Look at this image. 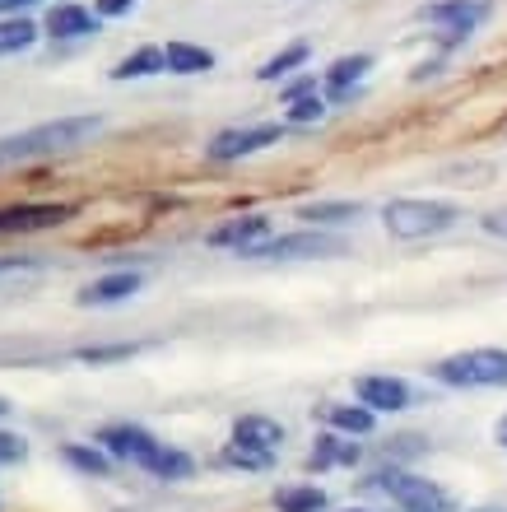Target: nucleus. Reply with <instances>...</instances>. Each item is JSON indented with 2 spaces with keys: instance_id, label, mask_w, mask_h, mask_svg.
I'll return each instance as SVG.
<instances>
[{
  "instance_id": "nucleus-1",
  "label": "nucleus",
  "mask_w": 507,
  "mask_h": 512,
  "mask_svg": "<svg viewBox=\"0 0 507 512\" xmlns=\"http://www.w3.org/2000/svg\"><path fill=\"white\" fill-rule=\"evenodd\" d=\"M98 131H103V117H56V122H38V126H28V131L0 135V168L75 154V149H84Z\"/></svg>"
},
{
  "instance_id": "nucleus-2",
  "label": "nucleus",
  "mask_w": 507,
  "mask_h": 512,
  "mask_svg": "<svg viewBox=\"0 0 507 512\" xmlns=\"http://www.w3.org/2000/svg\"><path fill=\"white\" fill-rule=\"evenodd\" d=\"M428 373H433V382L456 387V391L507 387V350H498V345H480V350L447 354V359H438Z\"/></svg>"
},
{
  "instance_id": "nucleus-3",
  "label": "nucleus",
  "mask_w": 507,
  "mask_h": 512,
  "mask_svg": "<svg viewBox=\"0 0 507 512\" xmlns=\"http://www.w3.org/2000/svg\"><path fill=\"white\" fill-rule=\"evenodd\" d=\"M461 219L452 201H419V196H401V201H387L382 205V224H387L391 238H433V233H447Z\"/></svg>"
},
{
  "instance_id": "nucleus-4",
  "label": "nucleus",
  "mask_w": 507,
  "mask_h": 512,
  "mask_svg": "<svg viewBox=\"0 0 507 512\" xmlns=\"http://www.w3.org/2000/svg\"><path fill=\"white\" fill-rule=\"evenodd\" d=\"M368 485H373L377 494H387L401 512H452V499H447L428 475H414V471H405V466L377 471Z\"/></svg>"
},
{
  "instance_id": "nucleus-5",
  "label": "nucleus",
  "mask_w": 507,
  "mask_h": 512,
  "mask_svg": "<svg viewBox=\"0 0 507 512\" xmlns=\"http://www.w3.org/2000/svg\"><path fill=\"white\" fill-rule=\"evenodd\" d=\"M284 140V126L280 122H256V126H228V131H219L205 145V159L210 163H238V159H252V154H261V149L280 145Z\"/></svg>"
},
{
  "instance_id": "nucleus-6",
  "label": "nucleus",
  "mask_w": 507,
  "mask_h": 512,
  "mask_svg": "<svg viewBox=\"0 0 507 512\" xmlns=\"http://www.w3.org/2000/svg\"><path fill=\"white\" fill-rule=\"evenodd\" d=\"M489 10H494L489 0H433V5L419 10V19L442 28V47H456L489 19Z\"/></svg>"
},
{
  "instance_id": "nucleus-7",
  "label": "nucleus",
  "mask_w": 507,
  "mask_h": 512,
  "mask_svg": "<svg viewBox=\"0 0 507 512\" xmlns=\"http://www.w3.org/2000/svg\"><path fill=\"white\" fill-rule=\"evenodd\" d=\"M98 447H103L112 461H131V466H140L145 471V461L159 452V438L145 429V424H131V419H117V424H103L94 438Z\"/></svg>"
},
{
  "instance_id": "nucleus-8",
  "label": "nucleus",
  "mask_w": 507,
  "mask_h": 512,
  "mask_svg": "<svg viewBox=\"0 0 507 512\" xmlns=\"http://www.w3.org/2000/svg\"><path fill=\"white\" fill-rule=\"evenodd\" d=\"M335 252H340V238H331L326 229H298L256 243L247 256L252 261H298V256H335Z\"/></svg>"
},
{
  "instance_id": "nucleus-9",
  "label": "nucleus",
  "mask_w": 507,
  "mask_h": 512,
  "mask_svg": "<svg viewBox=\"0 0 507 512\" xmlns=\"http://www.w3.org/2000/svg\"><path fill=\"white\" fill-rule=\"evenodd\" d=\"M75 219V205L66 201H28V205H5L0 210V238L10 233H38V229H56Z\"/></svg>"
},
{
  "instance_id": "nucleus-10",
  "label": "nucleus",
  "mask_w": 507,
  "mask_h": 512,
  "mask_svg": "<svg viewBox=\"0 0 507 512\" xmlns=\"http://www.w3.org/2000/svg\"><path fill=\"white\" fill-rule=\"evenodd\" d=\"M354 401L368 405L373 415H396V410H410L414 391L405 378H391V373H368V378L354 382Z\"/></svg>"
},
{
  "instance_id": "nucleus-11",
  "label": "nucleus",
  "mask_w": 507,
  "mask_h": 512,
  "mask_svg": "<svg viewBox=\"0 0 507 512\" xmlns=\"http://www.w3.org/2000/svg\"><path fill=\"white\" fill-rule=\"evenodd\" d=\"M368 70H373V56L368 52H354V56L331 61V70L321 75V94H326V103H349V98L359 94V84L368 80Z\"/></svg>"
},
{
  "instance_id": "nucleus-12",
  "label": "nucleus",
  "mask_w": 507,
  "mask_h": 512,
  "mask_svg": "<svg viewBox=\"0 0 507 512\" xmlns=\"http://www.w3.org/2000/svg\"><path fill=\"white\" fill-rule=\"evenodd\" d=\"M270 238V219L266 215H238V219H224L219 229L205 233V243L210 247H228V252L247 256L256 243H266Z\"/></svg>"
},
{
  "instance_id": "nucleus-13",
  "label": "nucleus",
  "mask_w": 507,
  "mask_h": 512,
  "mask_svg": "<svg viewBox=\"0 0 507 512\" xmlns=\"http://www.w3.org/2000/svg\"><path fill=\"white\" fill-rule=\"evenodd\" d=\"M145 275L140 270H112V275H98L94 284L80 289V303L84 308H112V303H126L131 294H140Z\"/></svg>"
},
{
  "instance_id": "nucleus-14",
  "label": "nucleus",
  "mask_w": 507,
  "mask_h": 512,
  "mask_svg": "<svg viewBox=\"0 0 507 512\" xmlns=\"http://www.w3.org/2000/svg\"><path fill=\"white\" fill-rule=\"evenodd\" d=\"M42 28H47V38H89V33H98V10H84V5H52L47 10V19H42Z\"/></svg>"
},
{
  "instance_id": "nucleus-15",
  "label": "nucleus",
  "mask_w": 507,
  "mask_h": 512,
  "mask_svg": "<svg viewBox=\"0 0 507 512\" xmlns=\"http://www.w3.org/2000/svg\"><path fill=\"white\" fill-rule=\"evenodd\" d=\"M233 443L256 447V452H275L284 443V424L270 415H242V419H233Z\"/></svg>"
},
{
  "instance_id": "nucleus-16",
  "label": "nucleus",
  "mask_w": 507,
  "mask_h": 512,
  "mask_svg": "<svg viewBox=\"0 0 507 512\" xmlns=\"http://www.w3.org/2000/svg\"><path fill=\"white\" fill-rule=\"evenodd\" d=\"M163 61H168V75H205L214 70V52L201 47V42H187V38H173L163 47Z\"/></svg>"
},
{
  "instance_id": "nucleus-17",
  "label": "nucleus",
  "mask_w": 507,
  "mask_h": 512,
  "mask_svg": "<svg viewBox=\"0 0 507 512\" xmlns=\"http://www.w3.org/2000/svg\"><path fill=\"white\" fill-rule=\"evenodd\" d=\"M326 424L335 433H345V438H368L377 429V415L368 405H354V401H331L326 405Z\"/></svg>"
},
{
  "instance_id": "nucleus-18",
  "label": "nucleus",
  "mask_w": 507,
  "mask_h": 512,
  "mask_svg": "<svg viewBox=\"0 0 507 512\" xmlns=\"http://www.w3.org/2000/svg\"><path fill=\"white\" fill-rule=\"evenodd\" d=\"M363 447L359 443H345V438H335V433H321L317 447L307 452V466L312 471H331V466H359Z\"/></svg>"
},
{
  "instance_id": "nucleus-19",
  "label": "nucleus",
  "mask_w": 507,
  "mask_h": 512,
  "mask_svg": "<svg viewBox=\"0 0 507 512\" xmlns=\"http://www.w3.org/2000/svg\"><path fill=\"white\" fill-rule=\"evenodd\" d=\"M359 215H363L359 201H312L298 210V219H307L312 229H345V224H354Z\"/></svg>"
},
{
  "instance_id": "nucleus-20",
  "label": "nucleus",
  "mask_w": 507,
  "mask_h": 512,
  "mask_svg": "<svg viewBox=\"0 0 507 512\" xmlns=\"http://www.w3.org/2000/svg\"><path fill=\"white\" fill-rule=\"evenodd\" d=\"M61 457H66L70 471L89 475V480H107L112 475V457L98 443H61Z\"/></svg>"
},
{
  "instance_id": "nucleus-21",
  "label": "nucleus",
  "mask_w": 507,
  "mask_h": 512,
  "mask_svg": "<svg viewBox=\"0 0 507 512\" xmlns=\"http://www.w3.org/2000/svg\"><path fill=\"white\" fill-rule=\"evenodd\" d=\"M307 61H312V42H289L284 52H275L266 66L256 70V80H261V84H280V80H289L294 70H303Z\"/></svg>"
},
{
  "instance_id": "nucleus-22",
  "label": "nucleus",
  "mask_w": 507,
  "mask_h": 512,
  "mask_svg": "<svg viewBox=\"0 0 507 512\" xmlns=\"http://www.w3.org/2000/svg\"><path fill=\"white\" fill-rule=\"evenodd\" d=\"M168 61H163V47H140V52L121 56L117 66H112V80L126 84V80H149V75H163Z\"/></svg>"
},
{
  "instance_id": "nucleus-23",
  "label": "nucleus",
  "mask_w": 507,
  "mask_h": 512,
  "mask_svg": "<svg viewBox=\"0 0 507 512\" xmlns=\"http://www.w3.org/2000/svg\"><path fill=\"white\" fill-rule=\"evenodd\" d=\"M145 475H154V480H173V485H177V480H191V475H196V461H191L182 447L163 443L159 452L145 461Z\"/></svg>"
},
{
  "instance_id": "nucleus-24",
  "label": "nucleus",
  "mask_w": 507,
  "mask_h": 512,
  "mask_svg": "<svg viewBox=\"0 0 507 512\" xmlns=\"http://www.w3.org/2000/svg\"><path fill=\"white\" fill-rule=\"evenodd\" d=\"M275 508L280 512H326L331 499L321 485H289V489H275Z\"/></svg>"
},
{
  "instance_id": "nucleus-25",
  "label": "nucleus",
  "mask_w": 507,
  "mask_h": 512,
  "mask_svg": "<svg viewBox=\"0 0 507 512\" xmlns=\"http://www.w3.org/2000/svg\"><path fill=\"white\" fill-rule=\"evenodd\" d=\"M38 42V24L24 19V14H5L0 19V56H14V52H28Z\"/></svg>"
},
{
  "instance_id": "nucleus-26",
  "label": "nucleus",
  "mask_w": 507,
  "mask_h": 512,
  "mask_svg": "<svg viewBox=\"0 0 507 512\" xmlns=\"http://www.w3.org/2000/svg\"><path fill=\"white\" fill-rule=\"evenodd\" d=\"M284 117H289V126H317L321 117H326V94H307V98H294V103H284Z\"/></svg>"
},
{
  "instance_id": "nucleus-27",
  "label": "nucleus",
  "mask_w": 507,
  "mask_h": 512,
  "mask_svg": "<svg viewBox=\"0 0 507 512\" xmlns=\"http://www.w3.org/2000/svg\"><path fill=\"white\" fill-rule=\"evenodd\" d=\"M224 461H228V466H238V471H266L270 461H275V452H256V447L228 443L224 447Z\"/></svg>"
},
{
  "instance_id": "nucleus-28",
  "label": "nucleus",
  "mask_w": 507,
  "mask_h": 512,
  "mask_svg": "<svg viewBox=\"0 0 507 512\" xmlns=\"http://www.w3.org/2000/svg\"><path fill=\"white\" fill-rule=\"evenodd\" d=\"M140 345H94V350H80L75 359L80 364H112V359H131Z\"/></svg>"
},
{
  "instance_id": "nucleus-29",
  "label": "nucleus",
  "mask_w": 507,
  "mask_h": 512,
  "mask_svg": "<svg viewBox=\"0 0 507 512\" xmlns=\"http://www.w3.org/2000/svg\"><path fill=\"white\" fill-rule=\"evenodd\" d=\"M24 438H19V433H5L0 429V466H14V461H24Z\"/></svg>"
},
{
  "instance_id": "nucleus-30",
  "label": "nucleus",
  "mask_w": 507,
  "mask_h": 512,
  "mask_svg": "<svg viewBox=\"0 0 507 512\" xmlns=\"http://www.w3.org/2000/svg\"><path fill=\"white\" fill-rule=\"evenodd\" d=\"M140 0H98L94 10H98V19H121V14H131Z\"/></svg>"
},
{
  "instance_id": "nucleus-31",
  "label": "nucleus",
  "mask_w": 507,
  "mask_h": 512,
  "mask_svg": "<svg viewBox=\"0 0 507 512\" xmlns=\"http://www.w3.org/2000/svg\"><path fill=\"white\" fill-rule=\"evenodd\" d=\"M38 261L33 256H0V280H10V275H24V270H33Z\"/></svg>"
},
{
  "instance_id": "nucleus-32",
  "label": "nucleus",
  "mask_w": 507,
  "mask_h": 512,
  "mask_svg": "<svg viewBox=\"0 0 507 512\" xmlns=\"http://www.w3.org/2000/svg\"><path fill=\"white\" fill-rule=\"evenodd\" d=\"M307 94H317V75H303V80L284 84V103H294V98H307Z\"/></svg>"
},
{
  "instance_id": "nucleus-33",
  "label": "nucleus",
  "mask_w": 507,
  "mask_h": 512,
  "mask_svg": "<svg viewBox=\"0 0 507 512\" xmlns=\"http://www.w3.org/2000/svg\"><path fill=\"white\" fill-rule=\"evenodd\" d=\"M484 233H494V238H507V210H494V215H484Z\"/></svg>"
},
{
  "instance_id": "nucleus-34",
  "label": "nucleus",
  "mask_w": 507,
  "mask_h": 512,
  "mask_svg": "<svg viewBox=\"0 0 507 512\" xmlns=\"http://www.w3.org/2000/svg\"><path fill=\"white\" fill-rule=\"evenodd\" d=\"M33 5H42V0H0V14H24Z\"/></svg>"
},
{
  "instance_id": "nucleus-35",
  "label": "nucleus",
  "mask_w": 507,
  "mask_h": 512,
  "mask_svg": "<svg viewBox=\"0 0 507 512\" xmlns=\"http://www.w3.org/2000/svg\"><path fill=\"white\" fill-rule=\"evenodd\" d=\"M494 433H498V443H503V447H507V415H503V419H498V429H494Z\"/></svg>"
},
{
  "instance_id": "nucleus-36",
  "label": "nucleus",
  "mask_w": 507,
  "mask_h": 512,
  "mask_svg": "<svg viewBox=\"0 0 507 512\" xmlns=\"http://www.w3.org/2000/svg\"><path fill=\"white\" fill-rule=\"evenodd\" d=\"M5 415H10V401H0V419H5Z\"/></svg>"
},
{
  "instance_id": "nucleus-37",
  "label": "nucleus",
  "mask_w": 507,
  "mask_h": 512,
  "mask_svg": "<svg viewBox=\"0 0 507 512\" xmlns=\"http://www.w3.org/2000/svg\"><path fill=\"white\" fill-rule=\"evenodd\" d=\"M345 512H368V508H345Z\"/></svg>"
}]
</instances>
